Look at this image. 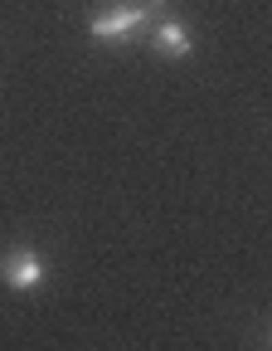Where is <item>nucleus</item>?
Returning <instances> with one entry per match:
<instances>
[{
	"mask_svg": "<svg viewBox=\"0 0 272 351\" xmlns=\"http://www.w3.org/2000/svg\"><path fill=\"white\" fill-rule=\"evenodd\" d=\"M0 283L15 288V293H34V288L49 283V263H44V254L29 249V244L5 249V254H0Z\"/></svg>",
	"mask_w": 272,
	"mask_h": 351,
	"instance_id": "2",
	"label": "nucleus"
},
{
	"mask_svg": "<svg viewBox=\"0 0 272 351\" xmlns=\"http://www.w3.org/2000/svg\"><path fill=\"white\" fill-rule=\"evenodd\" d=\"M151 44H156V54H165V59H185V54L195 49L190 29L180 25V20H156V34H151Z\"/></svg>",
	"mask_w": 272,
	"mask_h": 351,
	"instance_id": "3",
	"label": "nucleus"
},
{
	"mask_svg": "<svg viewBox=\"0 0 272 351\" xmlns=\"http://www.w3.org/2000/svg\"><path fill=\"white\" fill-rule=\"evenodd\" d=\"M161 5H165V0H146V5H107V10H98L93 20H87V34H93V39H136L151 25V15Z\"/></svg>",
	"mask_w": 272,
	"mask_h": 351,
	"instance_id": "1",
	"label": "nucleus"
}]
</instances>
